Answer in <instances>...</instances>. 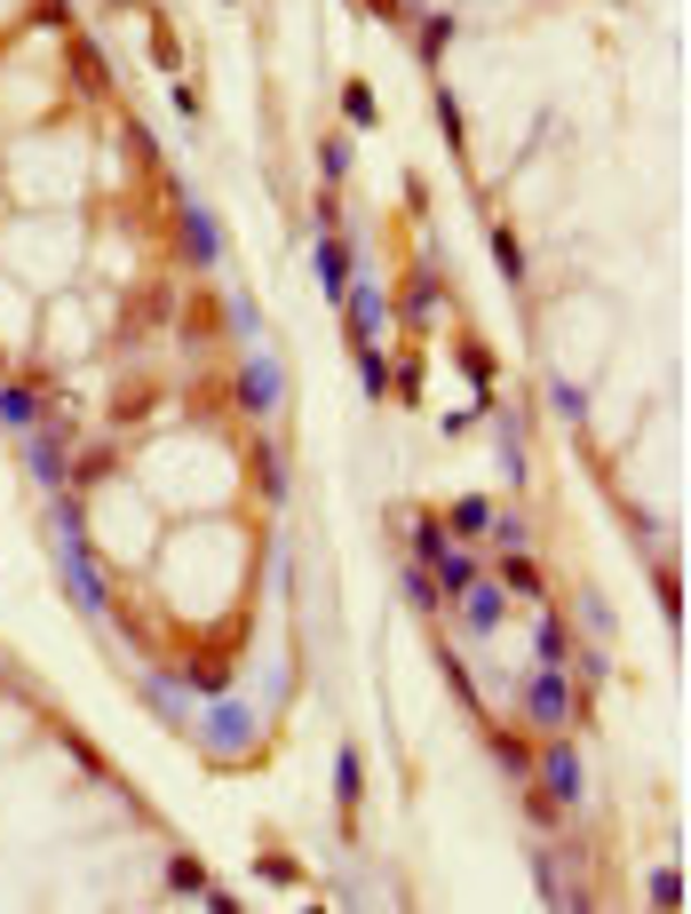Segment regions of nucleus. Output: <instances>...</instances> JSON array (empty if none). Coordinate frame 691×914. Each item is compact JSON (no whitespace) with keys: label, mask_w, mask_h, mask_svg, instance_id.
Returning <instances> with one entry per match:
<instances>
[{"label":"nucleus","mask_w":691,"mask_h":914,"mask_svg":"<svg viewBox=\"0 0 691 914\" xmlns=\"http://www.w3.org/2000/svg\"><path fill=\"white\" fill-rule=\"evenodd\" d=\"M461 613H469V628H501V621H508V589L477 573L469 589H461Z\"/></svg>","instance_id":"7"},{"label":"nucleus","mask_w":691,"mask_h":914,"mask_svg":"<svg viewBox=\"0 0 691 914\" xmlns=\"http://www.w3.org/2000/svg\"><path fill=\"white\" fill-rule=\"evenodd\" d=\"M493 263H501V278H525V247H517L508 223H493Z\"/></svg>","instance_id":"19"},{"label":"nucleus","mask_w":691,"mask_h":914,"mask_svg":"<svg viewBox=\"0 0 691 914\" xmlns=\"http://www.w3.org/2000/svg\"><path fill=\"white\" fill-rule=\"evenodd\" d=\"M501 589H508V597H541V565H532V556H508V565H501Z\"/></svg>","instance_id":"17"},{"label":"nucleus","mask_w":691,"mask_h":914,"mask_svg":"<svg viewBox=\"0 0 691 914\" xmlns=\"http://www.w3.org/2000/svg\"><path fill=\"white\" fill-rule=\"evenodd\" d=\"M485 525H493V501L469 493V501H453V525H445V533H461V541H485Z\"/></svg>","instance_id":"14"},{"label":"nucleus","mask_w":691,"mask_h":914,"mask_svg":"<svg viewBox=\"0 0 691 914\" xmlns=\"http://www.w3.org/2000/svg\"><path fill=\"white\" fill-rule=\"evenodd\" d=\"M175 215H184V247H191V263H223V231H215V215L199 208V199H175Z\"/></svg>","instance_id":"6"},{"label":"nucleus","mask_w":691,"mask_h":914,"mask_svg":"<svg viewBox=\"0 0 691 914\" xmlns=\"http://www.w3.org/2000/svg\"><path fill=\"white\" fill-rule=\"evenodd\" d=\"M445 40H453V24H445V16H429V33H422V57L438 64V57H445Z\"/></svg>","instance_id":"29"},{"label":"nucleus","mask_w":691,"mask_h":914,"mask_svg":"<svg viewBox=\"0 0 691 914\" xmlns=\"http://www.w3.org/2000/svg\"><path fill=\"white\" fill-rule=\"evenodd\" d=\"M445 549H453V533H445L438 517H414V556H422V565H438Z\"/></svg>","instance_id":"16"},{"label":"nucleus","mask_w":691,"mask_h":914,"mask_svg":"<svg viewBox=\"0 0 691 914\" xmlns=\"http://www.w3.org/2000/svg\"><path fill=\"white\" fill-rule=\"evenodd\" d=\"M254 326H263V318H254V302H247V295H230V335L254 342Z\"/></svg>","instance_id":"25"},{"label":"nucleus","mask_w":691,"mask_h":914,"mask_svg":"<svg viewBox=\"0 0 691 914\" xmlns=\"http://www.w3.org/2000/svg\"><path fill=\"white\" fill-rule=\"evenodd\" d=\"M652 906H683V875H676V867L652 875Z\"/></svg>","instance_id":"24"},{"label":"nucleus","mask_w":691,"mask_h":914,"mask_svg":"<svg viewBox=\"0 0 691 914\" xmlns=\"http://www.w3.org/2000/svg\"><path fill=\"white\" fill-rule=\"evenodd\" d=\"M438 302H445V278H438V271H422L414 287H405V318H429Z\"/></svg>","instance_id":"15"},{"label":"nucleus","mask_w":691,"mask_h":914,"mask_svg":"<svg viewBox=\"0 0 691 914\" xmlns=\"http://www.w3.org/2000/svg\"><path fill=\"white\" fill-rule=\"evenodd\" d=\"M342 311H350V335H357V342H374V335H381V311H390V302H381L374 278H350V287H342Z\"/></svg>","instance_id":"5"},{"label":"nucleus","mask_w":691,"mask_h":914,"mask_svg":"<svg viewBox=\"0 0 691 914\" xmlns=\"http://www.w3.org/2000/svg\"><path fill=\"white\" fill-rule=\"evenodd\" d=\"M318 167H326V184H342V175H350V136H326Z\"/></svg>","instance_id":"23"},{"label":"nucleus","mask_w":691,"mask_h":914,"mask_svg":"<svg viewBox=\"0 0 691 914\" xmlns=\"http://www.w3.org/2000/svg\"><path fill=\"white\" fill-rule=\"evenodd\" d=\"M532 764H541V779H549V796L565 803V811H573V803L588 796V779H580V748H573V740H549L541 755H532Z\"/></svg>","instance_id":"3"},{"label":"nucleus","mask_w":691,"mask_h":914,"mask_svg":"<svg viewBox=\"0 0 691 914\" xmlns=\"http://www.w3.org/2000/svg\"><path fill=\"white\" fill-rule=\"evenodd\" d=\"M56 549H64V589H72V604H80V613H104V604H112V580H104V565H96V549H88V517H80V501H72V493H56Z\"/></svg>","instance_id":"1"},{"label":"nucleus","mask_w":691,"mask_h":914,"mask_svg":"<svg viewBox=\"0 0 691 914\" xmlns=\"http://www.w3.org/2000/svg\"><path fill=\"white\" fill-rule=\"evenodd\" d=\"M405 604H438V580H429V565L405 573Z\"/></svg>","instance_id":"26"},{"label":"nucleus","mask_w":691,"mask_h":914,"mask_svg":"<svg viewBox=\"0 0 691 914\" xmlns=\"http://www.w3.org/2000/svg\"><path fill=\"white\" fill-rule=\"evenodd\" d=\"M24 462H33V477H40L48 493H64V446H56V438H33V446H24Z\"/></svg>","instance_id":"13"},{"label":"nucleus","mask_w":691,"mask_h":914,"mask_svg":"<svg viewBox=\"0 0 691 914\" xmlns=\"http://www.w3.org/2000/svg\"><path fill=\"white\" fill-rule=\"evenodd\" d=\"M239 405H247V414H271V405H278V366L271 359H247L239 366Z\"/></svg>","instance_id":"8"},{"label":"nucleus","mask_w":691,"mask_h":914,"mask_svg":"<svg viewBox=\"0 0 691 914\" xmlns=\"http://www.w3.org/2000/svg\"><path fill=\"white\" fill-rule=\"evenodd\" d=\"M357 787H366V772H357V755H342V772H335V796L357 803Z\"/></svg>","instance_id":"28"},{"label":"nucleus","mask_w":691,"mask_h":914,"mask_svg":"<svg viewBox=\"0 0 691 914\" xmlns=\"http://www.w3.org/2000/svg\"><path fill=\"white\" fill-rule=\"evenodd\" d=\"M357 374H366V398L390 390V359H381V342H357Z\"/></svg>","instance_id":"18"},{"label":"nucleus","mask_w":691,"mask_h":914,"mask_svg":"<svg viewBox=\"0 0 691 914\" xmlns=\"http://www.w3.org/2000/svg\"><path fill=\"white\" fill-rule=\"evenodd\" d=\"M429 573H438V597H461V589H469V580H477L485 565H477V549H445Z\"/></svg>","instance_id":"12"},{"label":"nucleus","mask_w":691,"mask_h":914,"mask_svg":"<svg viewBox=\"0 0 691 914\" xmlns=\"http://www.w3.org/2000/svg\"><path fill=\"white\" fill-rule=\"evenodd\" d=\"M565 660H573V628L541 613V628H532V668H565Z\"/></svg>","instance_id":"10"},{"label":"nucleus","mask_w":691,"mask_h":914,"mask_svg":"<svg viewBox=\"0 0 691 914\" xmlns=\"http://www.w3.org/2000/svg\"><path fill=\"white\" fill-rule=\"evenodd\" d=\"M485 533H493V541H501V549H525V541H532V533H525V517H493V525H485Z\"/></svg>","instance_id":"27"},{"label":"nucleus","mask_w":691,"mask_h":914,"mask_svg":"<svg viewBox=\"0 0 691 914\" xmlns=\"http://www.w3.org/2000/svg\"><path fill=\"white\" fill-rule=\"evenodd\" d=\"M342 112L357 120V128H374V120H381V104H374V88H366V80H350V88H342Z\"/></svg>","instance_id":"21"},{"label":"nucleus","mask_w":691,"mask_h":914,"mask_svg":"<svg viewBox=\"0 0 691 914\" xmlns=\"http://www.w3.org/2000/svg\"><path fill=\"white\" fill-rule=\"evenodd\" d=\"M493 755H501V772H517V779L532 772V748H525V740H508V731H493Z\"/></svg>","instance_id":"22"},{"label":"nucleus","mask_w":691,"mask_h":914,"mask_svg":"<svg viewBox=\"0 0 691 914\" xmlns=\"http://www.w3.org/2000/svg\"><path fill=\"white\" fill-rule=\"evenodd\" d=\"M318 287H326V302H342V287H350V247H342V231H318Z\"/></svg>","instance_id":"9"},{"label":"nucleus","mask_w":691,"mask_h":914,"mask_svg":"<svg viewBox=\"0 0 691 914\" xmlns=\"http://www.w3.org/2000/svg\"><path fill=\"white\" fill-rule=\"evenodd\" d=\"M167 882H175L184 899H208V875H199V859H184V851L167 859Z\"/></svg>","instance_id":"20"},{"label":"nucleus","mask_w":691,"mask_h":914,"mask_svg":"<svg viewBox=\"0 0 691 914\" xmlns=\"http://www.w3.org/2000/svg\"><path fill=\"white\" fill-rule=\"evenodd\" d=\"M0 422L9 429H40V390H24V383L0 374Z\"/></svg>","instance_id":"11"},{"label":"nucleus","mask_w":691,"mask_h":914,"mask_svg":"<svg viewBox=\"0 0 691 914\" xmlns=\"http://www.w3.org/2000/svg\"><path fill=\"white\" fill-rule=\"evenodd\" d=\"M580 716V692L565 684V668H532V684H525V724L532 731H565Z\"/></svg>","instance_id":"2"},{"label":"nucleus","mask_w":691,"mask_h":914,"mask_svg":"<svg viewBox=\"0 0 691 914\" xmlns=\"http://www.w3.org/2000/svg\"><path fill=\"white\" fill-rule=\"evenodd\" d=\"M208 740H215L223 755H247V748H254V716H247L239 700H215V708H208Z\"/></svg>","instance_id":"4"},{"label":"nucleus","mask_w":691,"mask_h":914,"mask_svg":"<svg viewBox=\"0 0 691 914\" xmlns=\"http://www.w3.org/2000/svg\"><path fill=\"white\" fill-rule=\"evenodd\" d=\"M438 120H445V136L461 143V96H453V88H438Z\"/></svg>","instance_id":"30"}]
</instances>
